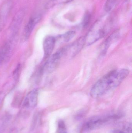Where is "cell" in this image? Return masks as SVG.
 <instances>
[{"mask_svg": "<svg viewBox=\"0 0 132 133\" xmlns=\"http://www.w3.org/2000/svg\"><path fill=\"white\" fill-rule=\"evenodd\" d=\"M129 73V70L126 69H118L109 72L94 84L90 91V95L95 98L101 97L120 85Z\"/></svg>", "mask_w": 132, "mask_h": 133, "instance_id": "cell-1", "label": "cell"}, {"mask_svg": "<svg viewBox=\"0 0 132 133\" xmlns=\"http://www.w3.org/2000/svg\"><path fill=\"white\" fill-rule=\"evenodd\" d=\"M112 21L108 16H104L96 21L84 38L85 44L90 45L107 35L111 30Z\"/></svg>", "mask_w": 132, "mask_h": 133, "instance_id": "cell-2", "label": "cell"}, {"mask_svg": "<svg viewBox=\"0 0 132 133\" xmlns=\"http://www.w3.org/2000/svg\"><path fill=\"white\" fill-rule=\"evenodd\" d=\"M66 52V48H61L49 57L45 64L43 70L46 73L52 72L57 68L61 58Z\"/></svg>", "mask_w": 132, "mask_h": 133, "instance_id": "cell-3", "label": "cell"}, {"mask_svg": "<svg viewBox=\"0 0 132 133\" xmlns=\"http://www.w3.org/2000/svg\"><path fill=\"white\" fill-rule=\"evenodd\" d=\"M25 14V11L23 9H21L12 19L9 27V32L11 34V38H15L22 23Z\"/></svg>", "mask_w": 132, "mask_h": 133, "instance_id": "cell-4", "label": "cell"}, {"mask_svg": "<svg viewBox=\"0 0 132 133\" xmlns=\"http://www.w3.org/2000/svg\"><path fill=\"white\" fill-rule=\"evenodd\" d=\"M12 6V1L8 0L5 2L0 8V33L5 25Z\"/></svg>", "mask_w": 132, "mask_h": 133, "instance_id": "cell-5", "label": "cell"}, {"mask_svg": "<svg viewBox=\"0 0 132 133\" xmlns=\"http://www.w3.org/2000/svg\"><path fill=\"white\" fill-rule=\"evenodd\" d=\"M108 119V117L107 118L99 116L92 118L84 124L83 130L88 131L98 129L105 124L107 122Z\"/></svg>", "mask_w": 132, "mask_h": 133, "instance_id": "cell-6", "label": "cell"}, {"mask_svg": "<svg viewBox=\"0 0 132 133\" xmlns=\"http://www.w3.org/2000/svg\"><path fill=\"white\" fill-rule=\"evenodd\" d=\"M41 18L42 15L40 14H35L29 18L24 29V37L26 40L29 39L34 28L39 22Z\"/></svg>", "mask_w": 132, "mask_h": 133, "instance_id": "cell-7", "label": "cell"}, {"mask_svg": "<svg viewBox=\"0 0 132 133\" xmlns=\"http://www.w3.org/2000/svg\"><path fill=\"white\" fill-rule=\"evenodd\" d=\"M38 92L37 89H34L27 94L23 102V106L27 109H32L38 103Z\"/></svg>", "mask_w": 132, "mask_h": 133, "instance_id": "cell-8", "label": "cell"}, {"mask_svg": "<svg viewBox=\"0 0 132 133\" xmlns=\"http://www.w3.org/2000/svg\"><path fill=\"white\" fill-rule=\"evenodd\" d=\"M56 39L55 37L48 36L46 37L43 42L44 57L45 59L48 58L51 55L55 46Z\"/></svg>", "mask_w": 132, "mask_h": 133, "instance_id": "cell-9", "label": "cell"}, {"mask_svg": "<svg viewBox=\"0 0 132 133\" xmlns=\"http://www.w3.org/2000/svg\"><path fill=\"white\" fill-rule=\"evenodd\" d=\"M119 32L116 31L112 34L106 40L102 48V53L103 54H104L107 52V50L110 46V45L113 43V41L117 39L119 36Z\"/></svg>", "mask_w": 132, "mask_h": 133, "instance_id": "cell-10", "label": "cell"}, {"mask_svg": "<svg viewBox=\"0 0 132 133\" xmlns=\"http://www.w3.org/2000/svg\"><path fill=\"white\" fill-rule=\"evenodd\" d=\"M11 117L9 115H6L3 116L0 121V133H3L6 128Z\"/></svg>", "mask_w": 132, "mask_h": 133, "instance_id": "cell-11", "label": "cell"}, {"mask_svg": "<svg viewBox=\"0 0 132 133\" xmlns=\"http://www.w3.org/2000/svg\"><path fill=\"white\" fill-rule=\"evenodd\" d=\"M76 32L74 31H69L62 35L59 36L58 38L61 39L64 42H68L74 37Z\"/></svg>", "mask_w": 132, "mask_h": 133, "instance_id": "cell-12", "label": "cell"}, {"mask_svg": "<svg viewBox=\"0 0 132 133\" xmlns=\"http://www.w3.org/2000/svg\"><path fill=\"white\" fill-rule=\"evenodd\" d=\"M73 0H50L45 5L46 9L52 8L57 5L66 4L72 1Z\"/></svg>", "mask_w": 132, "mask_h": 133, "instance_id": "cell-13", "label": "cell"}, {"mask_svg": "<svg viewBox=\"0 0 132 133\" xmlns=\"http://www.w3.org/2000/svg\"><path fill=\"white\" fill-rule=\"evenodd\" d=\"M118 0H107L105 5L104 9L105 11L109 12L112 10V9L115 6Z\"/></svg>", "mask_w": 132, "mask_h": 133, "instance_id": "cell-14", "label": "cell"}, {"mask_svg": "<svg viewBox=\"0 0 132 133\" xmlns=\"http://www.w3.org/2000/svg\"><path fill=\"white\" fill-rule=\"evenodd\" d=\"M57 133H68L64 122L60 120L58 122L57 125Z\"/></svg>", "mask_w": 132, "mask_h": 133, "instance_id": "cell-15", "label": "cell"}, {"mask_svg": "<svg viewBox=\"0 0 132 133\" xmlns=\"http://www.w3.org/2000/svg\"><path fill=\"white\" fill-rule=\"evenodd\" d=\"M20 65L19 64L17 66L16 68L15 69L14 72H13V76H14V79L17 80L18 79L19 76V73L20 72Z\"/></svg>", "mask_w": 132, "mask_h": 133, "instance_id": "cell-16", "label": "cell"}, {"mask_svg": "<svg viewBox=\"0 0 132 133\" xmlns=\"http://www.w3.org/2000/svg\"><path fill=\"white\" fill-rule=\"evenodd\" d=\"M90 17L89 16V15H87V16L84 18V20L83 21V25L84 27H86L88 25L89 21H90Z\"/></svg>", "mask_w": 132, "mask_h": 133, "instance_id": "cell-17", "label": "cell"}, {"mask_svg": "<svg viewBox=\"0 0 132 133\" xmlns=\"http://www.w3.org/2000/svg\"><path fill=\"white\" fill-rule=\"evenodd\" d=\"M112 133H129L128 132L126 131H124V130H114Z\"/></svg>", "mask_w": 132, "mask_h": 133, "instance_id": "cell-18", "label": "cell"}, {"mask_svg": "<svg viewBox=\"0 0 132 133\" xmlns=\"http://www.w3.org/2000/svg\"><path fill=\"white\" fill-rule=\"evenodd\" d=\"M1 65V63H0V65Z\"/></svg>", "mask_w": 132, "mask_h": 133, "instance_id": "cell-19", "label": "cell"}]
</instances>
